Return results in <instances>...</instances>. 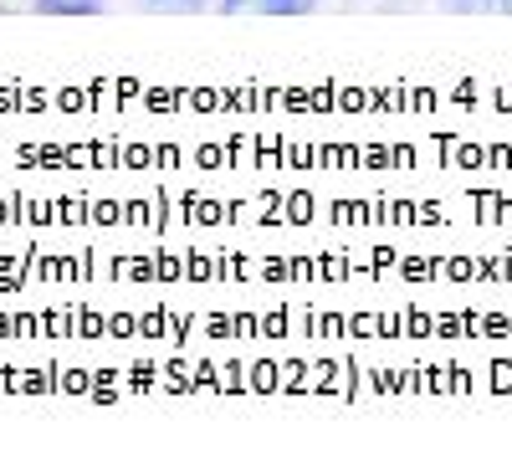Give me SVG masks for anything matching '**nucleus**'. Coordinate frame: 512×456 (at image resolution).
Returning a JSON list of instances; mask_svg holds the SVG:
<instances>
[{
	"mask_svg": "<svg viewBox=\"0 0 512 456\" xmlns=\"http://www.w3.org/2000/svg\"><path fill=\"white\" fill-rule=\"evenodd\" d=\"M36 11H47V16H93L98 0H36Z\"/></svg>",
	"mask_w": 512,
	"mask_h": 456,
	"instance_id": "nucleus-1",
	"label": "nucleus"
},
{
	"mask_svg": "<svg viewBox=\"0 0 512 456\" xmlns=\"http://www.w3.org/2000/svg\"><path fill=\"white\" fill-rule=\"evenodd\" d=\"M446 11H461V16H477V11H492V0H441Z\"/></svg>",
	"mask_w": 512,
	"mask_h": 456,
	"instance_id": "nucleus-2",
	"label": "nucleus"
},
{
	"mask_svg": "<svg viewBox=\"0 0 512 456\" xmlns=\"http://www.w3.org/2000/svg\"><path fill=\"white\" fill-rule=\"evenodd\" d=\"M262 6H267L272 16H282V11H287V16H297V11H308L313 0H262Z\"/></svg>",
	"mask_w": 512,
	"mask_h": 456,
	"instance_id": "nucleus-3",
	"label": "nucleus"
},
{
	"mask_svg": "<svg viewBox=\"0 0 512 456\" xmlns=\"http://www.w3.org/2000/svg\"><path fill=\"white\" fill-rule=\"evenodd\" d=\"M497 6H502V11H507V16H512V0H497Z\"/></svg>",
	"mask_w": 512,
	"mask_h": 456,
	"instance_id": "nucleus-4",
	"label": "nucleus"
},
{
	"mask_svg": "<svg viewBox=\"0 0 512 456\" xmlns=\"http://www.w3.org/2000/svg\"><path fill=\"white\" fill-rule=\"evenodd\" d=\"M149 6H164V0H149Z\"/></svg>",
	"mask_w": 512,
	"mask_h": 456,
	"instance_id": "nucleus-5",
	"label": "nucleus"
}]
</instances>
